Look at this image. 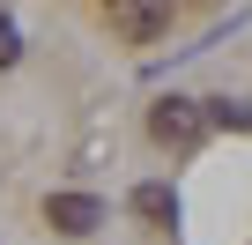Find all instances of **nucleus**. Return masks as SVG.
<instances>
[{"instance_id": "5", "label": "nucleus", "mask_w": 252, "mask_h": 245, "mask_svg": "<svg viewBox=\"0 0 252 245\" xmlns=\"http://www.w3.org/2000/svg\"><path fill=\"white\" fill-rule=\"evenodd\" d=\"M178 201H171V186H134V215H149V223H163Z\"/></svg>"}, {"instance_id": "4", "label": "nucleus", "mask_w": 252, "mask_h": 245, "mask_svg": "<svg viewBox=\"0 0 252 245\" xmlns=\"http://www.w3.org/2000/svg\"><path fill=\"white\" fill-rule=\"evenodd\" d=\"M208 127H230V134H245V127H252V104H237V97H208Z\"/></svg>"}, {"instance_id": "1", "label": "nucleus", "mask_w": 252, "mask_h": 245, "mask_svg": "<svg viewBox=\"0 0 252 245\" xmlns=\"http://www.w3.org/2000/svg\"><path fill=\"white\" fill-rule=\"evenodd\" d=\"M149 134H156V149H193V141L208 134V104H193V97L149 104Z\"/></svg>"}, {"instance_id": "6", "label": "nucleus", "mask_w": 252, "mask_h": 245, "mask_svg": "<svg viewBox=\"0 0 252 245\" xmlns=\"http://www.w3.org/2000/svg\"><path fill=\"white\" fill-rule=\"evenodd\" d=\"M15 52H23V37H15V23L0 15V67H15Z\"/></svg>"}, {"instance_id": "3", "label": "nucleus", "mask_w": 252, "mask_h": 245, "mask_svg": "<svg viewBox=\"0 0 252 245\" xmlns=\"http://www.w3.org/2000/svg\"><path fill=\"white\" fill-rule=\"evenodd\" d=\"M45 223H52L60 238H89V230L104 223V201H96V193H52V201H45Z\"/></svg>"}, {"instance_id": "2", "label": "nucleus", "mask_w": 252, "mask_h": 245, "mask_svg": "<svg viewBox=\"0 0 252 245\" xmlns=\"http://www.w3.org/2000/svg\"><path fill=\"white\" fill-rule=\"evenodd\" d=\"M104 23H111V37H126V45H156V37L171 30V8H156V0H119Z\"/></svg>"}]
</instances>
